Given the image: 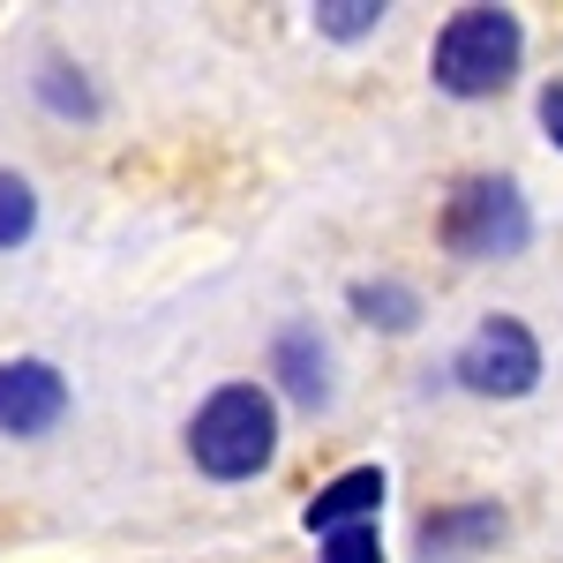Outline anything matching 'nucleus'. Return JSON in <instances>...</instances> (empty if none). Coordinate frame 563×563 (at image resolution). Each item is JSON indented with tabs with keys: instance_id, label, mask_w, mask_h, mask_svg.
<instances>
[{
	"instance_id": "1",
	"label": "nucleus",
	"mask_w": 563,
	"mask_h": 563,
	"mask_svg": "<svg viewBox=\"0 0 563 563\" xmlns=\"http://www.w3.org/2000/svg\"><path fill=\"white\" fill-rule=\"evenodd\" d=\"M188 459L211 481H256L278 459V398L263 384H218L188 421Z\"/></svg>"
},
{
	"instance_id": "2",
	"label": "nucleus",
	"mask_w": 563,
	"mask_h": 563,
	"mask_svg": "<svg viewBox=\"0 0 563 563\" xmlns=\"http://www.w3.org/2000/svg\"><path fill=\"white\" fill-rule=\"evenodd\" d=\"M519 60H526V31H519L511 8H459L435 31L429 76L451 98H496V90L519 76Z\"/></svg>"
},
{
	"instance_id": "3",
	"label": "nucleus",
	"mask_w": 563,
	"mask_h": 563,
	"mask_svg": "<svg viewBox=\"0 0 563 563\" xmlns=\"http://www.w3.org/2000/svg\"><path fill=\"white\" fill-rule=\"evenodd\" d=\"M443 249L466 263H504V256H526V241H533V211H526L519 180L504 174H474L451 188V203H443Z\"/></svg>"
},
{
	"instance_id": "4",
	"label": "nucleus",
	"mask_w": 563,
	"mask_h": 563,
	"mask_svg": "<svg viewBox=\"0 0 563 563\" xmlns=\"http://www.w3.org/2000/svg\"><path fill=\"white\" fill-rule=\"evenodd\" d=\"M451 376L474 398H526V390L541 384V346H533V331H526L519 316H488V323L466 331Z\"/></svg>"
},
{
	"instance_id": "5",
	"label": "nucleus",
	"mask_w": 563,
	"mask_h": 563,
	"mask_svg": "<svg viewBox=\"0 0 563 563\" xmlns=\"http://www.w3.org/2000/svg\"><path fill=\"white\" fill-rule=\"evenodd\" d=\"M68 413V376L53 361H0V435H53Z\"/></svg>"
},
{
	"instance_id": "6",
	"label": "nucleus",
	"mask_w": 563,
	"mask_h": 563,
	"mask_svg": "<svg viewBox=\"0 0 563 563\" xmlns=\"http://www.w3.org/2000/svg\"><path fill=\"white\" fill-rule=\"evenodd\" d=\"M421 556L429 563H474L488 541H504V511L496 504H435L421 511Z\"/></svg>"
},
{
	"instance_id": "7",
	"label": "nucleus",
	"mask_w": 563,
	"mask_h": 563,
	"mask_svg": "<svg viewBox=\"0 0 563 563\" xmlns=\"http://www.w3.org/2000/svg\"><path fill=\"white\" fill-rule=\"evenodd\" d=\"M271 376L286 384L294 406L323 413V406H331V346H323V331H316V323H286V331L271 339Z\"/></svg>"
},
{
	"instance_id": "8",
	"label": "nucleus",
	"mask_w": 563,
	"mask_h": 563,
	"mask_svg": "<svg viewBox=\"0 0 563 563\" xmlns=\"http://www.w3.org/2000/svg\"><path fill=\"white\" fill-rule=\"evenodd\" d=\"M384 466H346L339 481H323L316 496H308L301 526L323 541V533H339V526H376V511H384Z\"/></svg>"
},
{
	"instance_id": "9",
	"label": "nucleus",
	"mask_w": 563,
	"mask_h": 563,
	"mask_svg": "<svg viewBox=\"0 0 563 563\" xmlns=\"http://www.w3.org/2000/svg\"><path fill=\"white\" fill-rule=\"evenodd\" d=\"M353 316H361L368 331H390V339H398V331L421 323V294H413L406 278H361V286H353Z\"/></svg>"
},
{
	"instance_id": "10",
	"label": "nucleus",
	"mask_w": 563,
	"mask_h": 563,
	"mask_svg": "<svg viewBox=\"0 0 563 563\" xmlns=\"http://www.w3.org/2000/svg\"><path fill=\"white\" fill-rule=\"evenodd\" d=\"M31 225H38V196H31V180H23V174H0V249L31 241Z\"/></svg>"
},
{
	"instance_id": "11",
	"label": "nucleus",
	"mask_w": 563,
	"mask_h": 563,
	"mask_svg": "<svg viewBox=\"0 0 563 563\" xmlns=\"http://www.w3.org/2000/svg\"><path fill=\"white\" fill-rule=\"evenodd\" d=\"M376 23H384L376 0H323V8H316V31H323V38H368Z\"/></svg>"
},
{
	"instance_id": "12",
	"label": "nucleus",
	"mask_w": 563,
	"mask_h": 563,
	"mask_svg": "<svg viewBox=\"0 0 563 563\" xmlns=\"http://www.w3.org/2000/svg\"><path fill=\"white\" fill-rule=\"evenodd\" d=\"M45 106H53V113H98V98H90V84H84V68H68V60H45Z\"/></svg>"
},
{
	"instance_id": "13",
	"label": "nucleus",
	"mask_w": 563,
	"mask_h": 563,
	"mask_svg": "<svg viewBox=\"0 0 563 563\" xmlns=\"http://www.w3.org/2000/svg\"><path fill=\"white\" fill-rule=\"evenodd\" d=\"M316 563H384V541H376V526H339V533H323Z\"/></svg>"
},
{
	"instance_id": "14",
	"label": "nucleus",
	"mask_w": 563,
	"mask_h": 563,
	"mask_svg": "<svg viewBox=\"0 0 563 563\" xmlns=\"http://www.w3.org/2000/svg\"><path fill=\"white\" fill-rule=\"evenodd\" d=\"M541 129L563 143V84H541Z\"/></svg>"
}]
</instances>
